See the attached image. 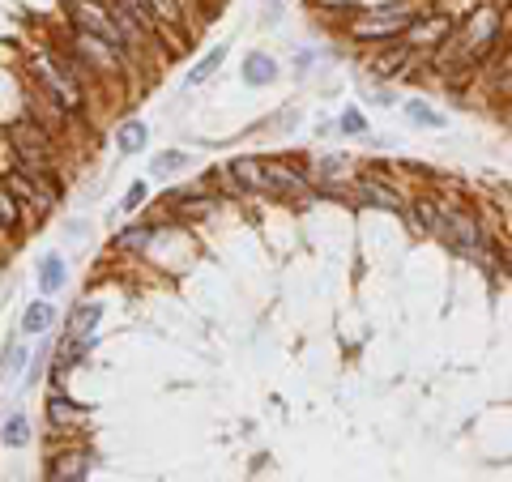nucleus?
Masks as SVG:
<instances>
[{"instance_id": "nucleus-1", "label": "nucleus", "mask_w": 512, "mask_h": 482, "mask_svg": "<svg viewBox=\"0 0 512 482\" xmlns=\"http://www.w3.org/2000/svg\"><path fill=\"white\" fill-rule=\"evenodd\" d=\"M436 235L461 256V261L483 265V269L495 265L491 239H487V231H483V222H478L470 210H440V227H436Z\"/></svg>"}, {"instance_id": "nucleus-2", "label": "nucleus", "mask_w": 512, "mask_h": 482, "mask_svg": "<svg viewBox=\"0 0 512 482\" xmlns=\"http://www.w3.org/2000/svg\"><path fill=\"white\" fill-rule=\"evenodd\" d=\"M26 69H30V77H35V82L43 86V94H52L47 103H56L60 111H77V107H82V86H77V77L69 73V64H64L56 52H52V56L35 52Z\"/></svg>"}, {"instance_id": "nucleus-3", "label": "nucleus", "mask_w": 512, "mask_h": 482, "mask_svg": "<svg viewBox=\"0 0 512 482\" xmlns=\"http://www.w3.org/2000/svg\"><path fill=\"white\" fill-rule=\"evenodd\" d=\"M69 22L77 30H90V35H99L103 43H111L120 56H133V39L120 30L116 13L111 5H99V0H69Z\"/></svg>"}, {"instance_id": "nucleus-4", "label": "nucleus", "mask_w": 512, "mask_h": 482, "mask_svg": "<svg viewBox=\"0 0 512 482\" xmlns=\"http://www.w3.org/2000/svg\"><path fill=\"white\" fill-rule=\"evenodd\" d=\"M414 18H419V13H414L410 5H380L372 13H363V18H355L350 35L363 39V43H372V39H402Z\"/></svg>"}, {"instance_id": "nucleus-5", "label": "nucleus", "mask_w": 512, "mask_h": 482, "mask_svg": "<svg viewBox=\"0 0 512 482\" xmlns=\"http://www.w3.org/2000/svg\"><path fill=\"white\" fill-rule=\"evenodd\" d=\"M265 171H269V197H286V201H312L316 197V188L303 180L299 171L282 167V163H265Z\"/></svg>"}, {"instance_id": "nucleus-6", "label": "nucleus", "mask_w": 512, "mask_h": 482, "mask_svg": "<svg viewBox=\"0 0 512 482\" xmlns=\"http://www.w3.org/2000/svg\"><path fill=\"white\" fill-rule=\"evenodd\" d=\"M355 197L367 201V205H376V210H406L402 192L389 188L384 180H376V175H359V180H355Z\"/></svg>"}, {"instance_id": "nucleus-7", "label": "nucleus", "mask_w": 512, "mask_h": 482, "mask_svg": "<svg viewBox=\"0 0 512 482\" xmlns=\"http://www.w3.org/2000/svg\"><path fill=\"white\" fill-rule=\"evenodd\" d=\"M90 474V457L86 453H60L47 461V478L52 482H82Z\"/></svg>"}, {"instance_id": "nucleus-8", "label": "nucleus", "mask_w": 512, "mask_h": 482, "mask_svg": "<svg viewBox=\"0 0 512 482\" xmlns=\"http://www.w3.org/2000/svg\"><path fill=\"white\" fill-rule=\"evenodd\" d=\"M235 180L244 192H261V197H269V171L265 163H256V158H239V163H231Z\"/></svg>"}, {"instance_id": "nucleus-9", "label": "nucleus", "mask_w": 512, "mask_h": 482, "mask_svg": "<svg viewBox=\"0 0 512 482\" xmlns=\"http://www.w3.org/2000/svg\"><path fill=\"white\" fill-rule=\"evenodd\" d=\"M406 214H410V222H414V231H419V235H436V227H440V205L431 201V197L406 201Z\"/></svg>"}, {"instance_id": "nucleus-10", "label": "nucleus", "mask_w": 512, "mask_h": 482, "mask_svg": "<svg viewBox=\"0 0 512 482\" xmlns=\"http://www.w3.org/2000/svg\"><path fill=\"white\" fill-rule=\"evenodd\" d=\"M90 346H94L90 333H69V337L60 342V350H56V372H69L73 363H82V359L90 355Z\"/></svg>"}, {"instance_id": "nucleus-11", "label": "nucleus", "mask_w": 512, "mask_h": 482, "mask_svg": "<svg viewBox=\"0 0 512 482\" xmlns=\"http://www.w3.org/2000/svg\"><path fill=\"white\" fill-rule=\"evenodd\" d=\"M47 423H52V427H82L86 423V410L73 406L64 393H52V401H47Z\"/></svg>"}, {"instance_id": "nucleus-12", "label": "nucleus", "mask_w": 512, "mask_h": 482, "mask_svg": "<svg viewBox=\"0 0 512 482\" xmlns=\"http://www.w3.org/2000/svg\"><path fill=\"white\" fill-rule=\"evenodd\" d=\"M150 9H154V18L158 26H163V35H180V26H184V0H150ZM180 43V39H175Z\"/></svg>"}, {"instance_id": "nucleus-13", "label": "nucleus", "mask_w": 512, "mask_h": 482, "mask_svg": "<svg viewBox=\"0 0 512 482\" xmlns=\"http://www.w3.org/2000/svg\"><path fill=\"white\" fill-rule=\"evenodd\" d=\"M414 56H419V47H414V43H397V47H389V52H384L380 60H376V73L380 77H393V73H402L406 69V60H414Z\"/></svg>"}, {"instance_id": "nucleus-14", "label": "nucleus", "mask_w": 512, "mask_h": 482, "mask_svg": "<svg viewBox=\"0 0 512 482\" xmlns=\"http://www.w3.org/2000/svg\"><path fill=\"white\" fill-rule=\"evenodd\" d=\"M56 325V308L52 303H30L26 316H22V337H35V333H47Z\"/></svg>"}, {"instance_id": "nucleus-15", "label": "nucleus", "mask_w": 512, "mask_h": 482, "mask_svg": "<svg viewBox=\"0 0 512 482\" xmlns=\"http://www.w3.org/2000/svg\"><path fill=\"white\" fill-rule=\"evenodd\" d=\"M278 77V64L269 60V56H248V64H244V82H252V86H269Z\"/></svg>"}, {"instance_id": "nucleus-16", "label": "nucleus", "mask_w": 512, "mask_h": 482, "mask_svg": "<svg viewBox=\"0 0 512 482\" xmlns=\"http://www.w3.org/2000/svg\"><path fill=\"white\" fill-rule=\"evenodd\" d=\"M18 227H22V205H18V197H13L5 184H0V231L13 235Z\"/></svg>"}, {"instance_id": "nucleus-17", "label": "nucleus", "mask_w": 512, "mask_h": 482, "mask_svg": "<svg viewBox=\"0 0 512 482\" xmlns=\"http://www.w3.org/2000/svg\"><path fill=\"white\" fill-rule=\"evenodd\" d=\"M39 286L47 295H56L60 286H64V261L60 256H43V265H39Z\"/></svg>"}, {"instance_id": "nucleus-18", "label": "nucleus", "mask_w": 512, "mask_h": 482, "mask_svg": "<svg viewBox=\"0 0 512 482\" xmlns=\"http://www.w3.org/2000/svg\"><path fill=\"white\" fill-rule=\"evenodd\" d=\"M180 167H188V154H180V150H163V154H154V180H167V175H175Z\"/></svg>"}, {"instance_id": "nucleus-19", "label": "nucleus", "mask_w": 512, "mask_h": 482, "mask_svg": "<svg viewBox=\"0 0 512 482\" xmlns=\"http://www.w3.org/2000/svg\"><path fill=\"white\" fill-rule=\"evenodd\" d=\"M222 56H227V47H214V52H210V56H205V60L197 64V69H192V73H188V82H184V86H201V82H210V77L218 73V64H222Z\"/></svg>"}, {"instance_id": "nucleus-20", "label": "nucleus", "mask_w": 512, "mask_h": 482, "mask_svg": "<svg viewBox=\"0 0 512 482\" xmlns=\"http://www.w3.org/2000/svg\"><path fill=\"white\" fill-rule=\"evenodd\" d=\"M116 146H120V154H137L141 146H146V124H124L120 128V137H116Z\"/></svg>"}, {"instance_id": "nucleus-21", "label": "nucleus", "mask_w": 512, "mask_h": 482, "mask_svg": "<svg viewBox=\"0 0 512 482\" xmlns=\"http://www.w3.org/2000/svg\"><path fill=\"white\" fill-rule=\"evenodd\" d=\"M99 316H103V308H99V303H82V308L73 312L69 329H73V333H90L94 325H99Z\"/></svg>"}, {"instance_id": "nucleus-22", "label": "nucleus", "mask_w": 512, "mask_h": 482, "mask_svg": "<svg viewBox=\"0 0 512 482\" xmlns=\"http://www.w3.org/2000/svg\"><path fill=\"white\" fill-rule=\"evenodd\" d=\"M495 94H500L504 103L512 99V47H508V56L495 64Z\"/></svg>"}, {"instance_id": "nucleus-23", "label": "nucleus", "mask_w": 512, "mask_h": 482, "mask_svg": "<svg viewBox=\"0 0 512 482\" xmlns=\"http://www.w3.org/2000/svg\"><path fill=\"white\" fill-rule=\"evenodd\" d=\"M30 440V423L22 419V414H13V419L5 423V444H26Z\"/></svg>"}, {"instance_id": "nucleus-24", "label": "nucleus", "mask_w": 512, "mask_h": 482, "mask_svg": "<svg viewBox=\"0 0 512 482\" xmlns=\"http://www.w3.org/2000/svg\"><path fill=\"white\" fill-rule=\"evenodd\" d=\"M120 248H146L150 244V227H133V231H124L120 239H116Z\"/></svg>"}, {"instance_id": "nucleus-25", "label": "nucleus", "mask_w": 512, "mask_h": 482, "mask_svg": "<svg viewBox=\"0 0 512 482\" xmlns=\"http://www.w3.org/2000/svg\"><path fill=\"white\" fill-rule=\"evenodd\" d=\"M406 116H410V120H419V124H440L436 111L423 107V103H410V107H406Z\"/></svg>"}, {"instance_id": "nucleus-26", "label": "nucleus", "mask_w": 512, "mask_h": 482, "mask_svg": "<svg viewBox=\"0 0 512 482\" xmlns=\"http://www.w3.org/2000/svg\"><path fill=\"white\" fill-rule=\"evenodd\" d=\"M342 128H346V133H367V120L359 116V111H346V116H342Z\"/></svg>"}, {"instance_id": "nucleus-27", "label": "nucleus", "mask_w": 512, "mask_h": 482, "mask_svg": "<svg viewBox=\"0 0 512 482\" xmlns=\"http://www.w3.org/2000/svg\"><path fill=\"white\" fill-rule=\"evenodd\" d=\"M141 201H146V184H133V188H128V197H124L120 205H124V210H137Z\"/></svg>"}, {"instance_id": "nucleus-28", "label": "nucleus", "mask_w": 512, "mask_h": 482, "mask_svg": "<svg viewBox=\"0 0 512 482\" xmlns=\"http://www.w3.org/2000/svg\"><path fill=\"white\" fill-rule=\"evenodd\" d=\"M346 171V158H325V163H320V175H325V180H333V175H342Z\"/></svg>"}]
</instances>
